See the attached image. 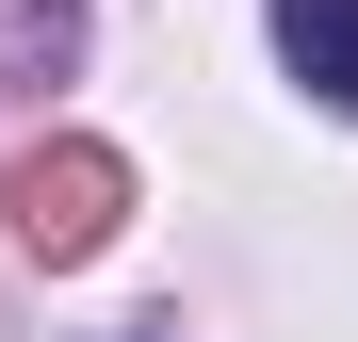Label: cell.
Returning <instances> with one entry per match:
<instances>
[{"mask_svg": "<svg viewBox=\"0 0 358 342\" xmlns=\"http://www.w3.org/2000/svg\"><path fill=\"white\" fill-rule=\"evenodd\" d=\"M114 212H131V163L114 147H33L17 180H0V228H17V261H98Z\"/></svg>", "mask_w": 358, "mask_h": 342, "instance_id": "1", "label": "cell"}, {"mask_svg": "<svg viewBox=\"0 0 358 342\" xmlns=\"http://www.w3.org/2000/svg\"><path fill=\"white\" fill-rule=\"evenodd\" d=\"M277 66L326 114H358V0H277Z\"/></svg>", "mask_w": 358, "mask_h": 342, "instance_id": "2", "label": "cell"}]
</instances>
